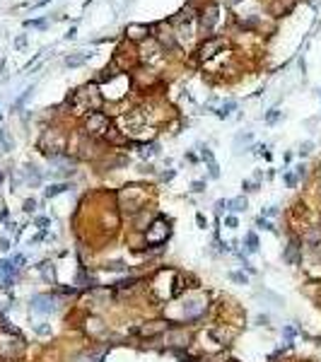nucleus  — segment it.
<instances>
[{"instance_id": "ea45409f", "label": "nucleus", "mask_w": 321, "mask_h": 362, "mask_svg": "<svg viewBox=\"0 0 321 362\" xmlns=\"http://www.w3.org/2000/svg\"><path fill=\"white\" fill-rule=\"evenodd\" d=\"M191 191H194V194H203V191H206V181H194V184H191Z\"/></svg>"}, {"instance_id": "f3484780", "label": "nucleus", "mask_w": 321, "mask_h": 362, "mask_svg": "<svg viewBox=\"0 0 321 362\" xmlns=\"http://www.w3.org/2000/svg\"><path fill=\"white\" fill-rule=\"evenodd\" d=\"M150 36L160 44V48H162V51H176V48H179V44H176V34H174V27H172V24H167V22L154 24L152 32H150Z\"/></svg>"}, {"instance_id": "4c0bfd02", "label": "nucleus", "mask_w": 321, "mask_h": 362, "mask_svg": "<svg viewBox=\"0 0 321 362\" xmlns=\"http://www.w3.org/2000/svg\"><path fill=\"white\" fill-rule=\"evenodd\" d=\"M196 222H198V227H200V230H206V227H208V220H206V215H203L200 210L196 212Z\"/></svg>"}, {"instance_id": "f8f14e48", "label": "nucleus", "mask_w": 321, "mask_h": 362, "mask_svg": "<svg viewBox=\"0 0 321 362\" xmlns=\"http://www.w3.org/2000/svg\"><path fill=\"white\" fill-rule=\"evenodd\" d=\"M206 336H208L210 340L215 343V348L218 350H227L232 343H234V338L239 336V328H234L232 324H212V326H208V331H206Z\"/></svg>"}, {"instance_id": "a18cd8bd", "label": "nucleus", "mask_w": 321, "mask_h": 362, "mask_svg": "<svg viewBox=\"0 0 321 362\" xmlns=\"http://www.w3.org/2000/svg\"><path fill=\"white\" fill-rule=\"evenodd\" d=\"M2 179H5V172H0V184H2Z\"/></svg>"}, {"instance_id": "7c9ffc66", "label": "nucleus", "mask_w": 321, "mask_h": 362, "mask_svg": "<svg viewBox=\"0 0 321 362\" xmlns=\"http://www.w3.org/2000/svg\"><path fill=\"white\" fill-rule=\"evenodd\" d=\"M36 206H39V203H36V198H24V200H22V212L34 215V212H36Z\"/></svg>"}, {"instance_id": "c756f323", "label": "nucleus", "mask_w": 321, "mask_h": 362, "mask_svg": "<svg viewBox=\"0 0 321 362\" xmlns=\"http://www.w3.org/2000/svg\"><path fill=\"white\" fill-rule=\"evenodd\" d=\"M230 280L237 282V285H249V276H246L244 270H232V273H230Z\"/></svg>"}, {"instance_id": "412c9836", "label": "nucleus", "mask_w": 321, "mask_h": 362, "mask_svg": "<svg viewBox=\"0 0 321 362\" xmlns=\"http://www.w3.org/2000/svg\"><path fill=\"white\" fill-rule=\"evenodd\" d=\"M294 8V0H268V12L273 17H282V14H290Z\"/></svg>"}, {"instance_id": "b1692460", "label": "nucleus", "mask_w": 321, "mask_h": 362, "mask_svg": "<svg viewBox=\"0 0 321 362\" xmlns=\"http://www.w3.org/2000/svg\"><path fill=\"white\" fill-rule=\"evenodd\" d=\"M68 188H72V184H70V181H56V184H48V186L44 188V198H46V200H51V198H56V196L66 194Z\"/></svg>"}, {"instance_id": "72a5a7b5", "label": "nucleus", "mask_w": 321, "mask_h": 362, "mask_svg": "<svg viewBox=\"0 0 321 362\" xmlns=\"http://www.w3.org/2000/svg\"><path fill=\"white\" fill-rule=\"evenodd\" d=\"M282 181H285V186H288V188H294V186L300 184V179L294 176V172H292V169H288V172L282 174Z\"/></svg>"}, {"instance_id": "c9c22d12", "label": "nucleus", "mask_w": 321, "mask_h": 362, "mask_svg": "<svg viewBox=\"0 0 321 362\" xmlns=\"http://www.w3.org/2000/svg\"><path fill=\"white\" fill-rule=\"evenodd\" d=\"M261 215H264V218H268V220H273V218H278V215H280V208H278V206H268V208L261 210Z\"/></svg>"}, {"instance_id": "a19ab883", "label": "nucleus", "mask_w": 321, "mask_h": 362, "mask_svg": "<svg viewBox=\"0 0 321 362\" xmlns=\"http://www.w3.org/2000/svg\"><path fill=\"white\" fill-rule=\"evenodd\" d=\"M256 326H270V316L268 314H258L256 316Z\"/></svg>"}, {"instance_id": "393cba45", "label": "nucleus", "mask_w": 321, "mask_h": 362, "mask_svg": "<svg viewBox=\"0 0 321 362\" xmlns=\"http://www.w3.org/2000/svg\"><path fill=\"white\" fill-rule=\"evenodd\" d=\"M249 210V200H246V196H237V198H230V212H246Z\"/></svg>"}, {"instance_id": "7ed1b4c3", "label": "nucleus", "mask_w": 321, "mask_h": 362, "mask_svg": "<svg viewBox=\"0 0 321 362\" xmlns=\"http://www.w3.org/2000/svg\"><path fill=\"white\" fill-rule=\"evenodd\" d=\"M150 198H152V188L150 186L126 184L121 191H116V206H118V212L130 220L133 215H138L140 210L150 208Z\"/></svg>"}, {"instance_id": "ddd939ff", "label": "nucleus", "mask_w": 321, "mask_h": 362, "mask_svg": "<svg viewBox=\"0 0 321 362\" xmlns=\"http://www.w3.org/2000/svg\"><path fill=\"white\" fill-rule=\"evenodd\" d=\"M227 36H208V39H203V42L198 44V48H196V60L198 63H210L215 56H220L224 48H227Z\"/></svg>"}, {"instance_id": "9b49d317", "label": "nucleus", "mask_w": 321, "mask_h": 362, "mask_svg": "<svg viewBox=\"0 0 321 362\" xmlns=\"http://www.w3.org/2000/svg\"><path fill=\"white\" fill-rule=\"evenodd\" d=\"M112 63L121 70V72H133V70L140 66L138 46H136V44H130V42H121L118 46H116V51H114Z\"/></svg>"}, {"instance_id": "f03ea898", "label": "nucleus", "mask_w": 321, "mask_h": 362, "mask_svg": "<svg viewBox=\"0 0 321 362\" xmlns=\"http://www.w3.org/2000/svg\"><path fill=\"white\" fill-rule=\"evenodd\" d=\"M172 302H174L172 306L179 309V314L169 319V326H188V328H196V326H200L203 321L208 319L210 312H212L210 292L200 290V288H191V290H186L182 297H176V300H172Z\"/></svg>"}, {"instance_id": "58836bf2", "label": "nucleus", "mask_w": 321, "mask_h": 362, "mask_svg": "<svg viewBox=\"0 0 321 362\" xmlns=\"http://www.w3.org/2000/svg\"><path fill=\"white\" fill-rule=\"evenodd\" d=\"M278 109H270V112L266 114V124H276V121H278Z\"/></svg>"}, {"instance_id": "2f4dec72", "label": "nucleus", "mask_w": 321, "mask_h": 362, "mask_svg": "<svg viewBox=\"0 0 321 362\" xmlns=\"http://www.w3.org/2000/svg\"><path fill=\"white\" fill-rule=\"evenodd\" d=\"M34 224H36L42 232H48V227H51V218H48V215H36V218H34Z\"/></svg>"}, {"instance_id": "1a4fd4ad", "label": "nucleus", "mask_w": 321, "mask_h": 362, "mask_svg": "<svg viewBox=\"0 0 321 362\" xmlns=\"http://www.w3.org/2000/svg\"><path fill=\"white\" fill-rule=\"evenodd\" d=\"M167 328H169V321L162 316V319L136 324V326L128 331V336H130V338H138V340H142V343H152V340H160Z\"/></svg>"}, {"instance_id": "6ab92c4d", "label": "nucleus", "mask_w": 321, "mask_h": 362, "mask_svg": "<svg viewBox=\"0 0 321 362\" xmlns=\"http://www.w3.org/2000/svg\"><path fill=\"white\" fill-rule=\"evenodd\" d=\"M150 32H152V27H148V24H128L126 27V42L138 46V44L150 39Z\"/></svg>"}, {"instance_id": "20e7f679", "label": "nucleus", "mask_w": 321, "mask_h": 362, "mask_svg": "<svg viewBox=\"0 0 321 362\" xmlns=\"http://www.w3.org/2000/svg\"><path fill=\"white\" fill-rule=\"evenodd\" d=\"M68 106L75 118H84L87 114H92V112H102V106H104L102 87L97 82H90V84H84V87H80V90H75L68 97Z\"/></svg>"}, {"instance_id": "49530a36", "label": "nucleus", "mask_w": 321, "mask_h": 362, "mask_svg": "<svg viewBox=\"0 0 321 362\" xmlns=\"http://www.w3.org/2000/svg\"><path fill=\"white\" fill-rule=\"evenodd\" d=\"M319 258H321V254H319Z\"/></svg>"}, {"instance_id": "473e14b6", "label": "nucleus", "mask_w": 321, "mask_h": 362, "mask_svg": "<svg viewBox=\"0 0 321 362\" xmlns=\"http://www.w3.org/2000/svg\"><path fill=\"white\" fill-rule=\"evenodd\" d=\"M222 222H224V227H227V230H237V227H239V218L234 215V212H227V215L222 218Z\"/></svg>"}, {"instance_id": "39448f33", "label": "nucleus", "mask_w": 321, "mask_h": 362, "mask_svg": "<svg viewBox=\"0 0 321 362\" xmlns=\"http://www.w3.org/2000/svg\"><path fill=\"white\" fill-rule=\"evenodd\" d=\"M27 352V340L22 331L8 319H0V362H17Z\"/></svg>"}, {"instance_id": "e433bc0d", "label": "nucleus", "mask_w": 321, "mask_h": 362, "mask_svg": "<svg viewBox=\"0 0 321 362\" xmlns=\"http://www.w3.org/2000/svg\"><path fill=\"white\" fill-rule=\"evenodd\" d=\"M234 106H237V104H234V102H227V104H224L222 109H220V112H218V116H220V118H224V116H230V114L234 112Z\"/></svg>"}, {"instance_id": "2eb2a0df", "label": "nucleus", "mask_w": 321, "mask_h": 362, "mask_svg": "<svg viewBox=\"0 0 321 362\" xmlns=\"http://www.w3.org/2000/svg\"><path fill=\"white\" fill-rule=\"evenodd\" d=\"M130 84H133V90H138V92H150L154 84H160V75H157V70H152L150 66H138V68L130 72Z\"/></svg>"}, {"instance_id": "aec40b11", "label": "nucleus", "mask_w": 321, "mask_h": 362, "mask_svg": "<svg viewBox=\"0 0 321 362\" xmlns=\"http://www.w3.org/2000/svg\"><path fill=\"white\" fill-rule=\"evenodd\" d=\"M34 270L42 276V280L46 282V285H58V280H56V266H54V261H39V264L34 266Z\"/></svg>"}, {"instance_id": "5701e85b", "label": "nucleus", "mask_w": 321, "mask_h": 362, "mask_svg": "<svg viewBox=\"0 0 321 362\" xmlns=\"http://www.w3.org/2000/svg\"><path fill=\"white\" fill-rule=\"evenodd\" d=\"M242 244H244V254L246 256H254V254H258V246H261V242H258V234H256V230H249L244 239H242Z\"/></svg>"}, {"instance_id": "a211bd4d", "label": "nucleus", "mask_w": 321, "mask_h": 362, "mask_svg": "<svg viewBox=\"0 0 321 362\" xmlns=\"http://www.w3.org/2000/svg\"><path fill=\"white\" fill-rule=\"evenodd\" d=\"M302 258H304V246H302V239L297 232H290L288 234V244H285V249H282V261L288 266H300L302 264Z\"/></svg>"}, {"instance_id": "4468645a", "label": "nucleus", "mask_w": 321, "mask_h": 362, "mask_svg": "<svg viewBox=\"0 0 321 362\" xmlns=\"http://www.w3.org/2000/svg\"><path fill=\"white\" fill-rule=\"evenodd\" d=\"M218 20H220V5L218 2H206V8L198 14V32L203 39L212 36V32L218 27Z\"/></svg>"}, {"instance_id": "37998d69", "label": "nucleus", "mask_w": 321, "mask_h": 362, "mask_svg": "<svg viewBox=\"0 0 321 362\" xmlns=\"http://www.w3.org/2000/svg\"><path fill=\"white\" fill-rule=\"evenodd\" d=\"M66 63H68V66H80V63H82V58H80V56H72V58H68Z\"/></svg>"}, {"instance_id": "c85d7f7f", "label": "nucleus", "mask_w": 321, "mask_h": 362, "mask_svg": "<svg viewBox=\"0 0 321 362\" xmlns=\"http://www.w3.org/2000/svg\"><path fill=\"white\" fill-rule=\"evenodd\" d=\"M242 188H244V194H256V191L261 188V181L258 179H244L242 181Z\"/></svg>"}, {"instance_id": "79ce46f5", "label": "nucleus", "mask_w": 321, "mask_h": 362, "mask_svg": "<svg viewBox=\"0 0 321 362\" xmlns=\"http://www.w3.org/2000/svg\"><path fill=\"white\" fill-rule=\"evenodd\" d=\"M174 176H176V172H174V169H169V172H160V179H162V181H172Z\"/></svg>"}, {"instance_id": "bb28decb", "label": "nucleus", "mask_w": 321, "mask_h": 362, "mask_svg": "<svg viewBox=\"0 0 321 362\" xmlns=\"http://www.w3.org/2000/svg\"><path fill=\"white\" fill-rule=\"evenodd\" d=\"M32 331H34L36 336H51L54 328H51L48 321H36V324H32Z\"/></svg>"}, {"instance_id": "423d86ee", "label": "nucleus", "mask_w": 321, "mask_h": 362, "mask_svg": "<svg viewBox=\"0 0 321 362\" xmlns=\"http://www.w3.org/2000/svg\"><path fill=\"white\" fill-rule=\"evenodd\" d=\"M68 140L70 133L63 128L60 124H51L42 130V138H39V150H42L48 160L51 157H58V154L68 152Z\"/></svg>"}, {"instance_id": "6e6552de", "label": "nucleus", "mask_w": 321, "mask_h": 362, "mask_svg": "<svg viewBox=\"0 0 321 362\" xmlns=\"http://www.w3.org/2000/svg\"><path fill=\"white\" fill-rule=\"evenodd\" d=\"M194 328H188V326H169L167 331L162 334L160 338V343H162V348L172 352V350H184V348H191L194 346Z\"/></svg>"}, {"instance_id": "c03bdc74", "label": "nucleus", "mask_w": 321, "mask_h": 362, "mask_svg": "<svg viewBox=\"0 0 321 362\" xmlns=\"http://www.w3.org/2000/svg\"><path fill=\"white\" fill-rule=\"evenodd\" d=\"M309 150H312V142H304V145L300 148V154H309Z\"/></svg>"}, {"instance_id": "dca6fc26", "label": "nucleus", "mask_w": 321, "mask_h": 362, "mask_svg": "<svg viewBox=\"0 0 321 362\" xmlns=\"http://www.w3.org/2000/svg\"><path fill=\"white\" fill-rule=\"evenodd\" d=\"M80 328H82V334L87 336L90 340H102V338L109 336V324L102 319L99 314H84Z\"/></svg>"}, {"instance_id": "f257e3e1", "label": "nucleus", "mask_w": 321, "mask_h": 362, "mask_svg": "<svg viewBox=\"0 0 321 362\" xmlns=\"http://www.w3.org/2000/svg\"><path fill=\"white\" fill-rule=\"evenodd\" d=\"M142 288H145V297L150 300L152 306H164L172 300L182 297L186 290H191L188 273H182L172 266H160L152 273H148Z\"/></svg>"}, {"instance_id": "0eeeda50", "label": "nucleus", "mask_w": 321, "mask_h": 362, "mask_svg": "<svg viewBox=\"0 0 321 362\" xmlns=\"http://www.w3.org/2000/svg\"><path fill=\"white\" fill-rule=\"evenodd\" d=\"M112 116L106 112H92V114H87L84 118H80V133H84L87 138H97V140H102L104 136H106V130L112 128Z\"/></svg>"}, {"instance_id": "a878e982", "label": "nucleus", "mask_w": 321, "mask_h": 362, "mask_svg": "<svg viewBox=\"0 0 321 362\" xmlns=\"http://www.w3.org/2000/svg\"><path fill=\"white\" fill-rule=\"evenodd\" d=\"M254 224H256V230H264V232H270V234H280V230L276 227V222L268 220V218H264V215H258V218L254 220Z\"/></svg>"}, {"instance_id": "f704fd0d", "label": "nucleus", "mask_w": 321, "mask_h": 362, "mask_svg": "<svg viewBox=\"0 0 321 362\" xmlns=\"http://www.w3.org/2000/svg\"><path fill=\"white\" fill-rule=\"evenodd\" d=\"M10 249H12V237H8V234H0V254H8Z\"/></svg>"}, {"instance_id": "cd10ccee", "label": "nucleus", "mask_w": 321, "mask_h": 362, "mask_svg": "<svg viewBox=\"0 0 321 362\" xmlns=\"http://www.w3.org/2000/svg\"><path fill=\"white\" fill-rule=\"evenodd\" d=\"M230 212V198H218L215 200V215L218 218H224Z\"/></svg>"}, {"instance_id": "4be33fe9", "label": "nucleus", "mask_w": 321, "mask_h": 362, "mask_svg": "<svg viewBox=\"0 0 321 362\" xmlns=\"http://www.w3.org/2000/svg\"><path fill=\"white\" fill-rule=\"evenodd\" d=\"M102 270H106V273H121V276H128V273H133V268H130L126 261H121V258L104 261V264H102Z\"/></svg>"}, {"instance_id": "9d476101", "label": "nucleus", "mask_w": 321, "mask_h": 362, "mask_svg": "<svg viewBox=\"0 0 321 362\" xmlns=\"http://www.w3.org/2000/svg\"><path fill=\"white\" fill-rule=\"evenodd\" d=\"M27 306L32 316H54L60 312V300L54 292H36L29 297Z\"/></svg>"}]
</instances>
